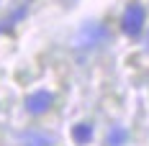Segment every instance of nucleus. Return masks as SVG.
Masks as SVG:
<instances>
[{"label":"nucleus","mask_w":149,"mask_h":146,"mask_svg":"<svg viewBox=\"0 0 149 146\" xmlns=\"http://www.w3.org/2000/svg\"><path fill=\"white\" fill-rule=\"evenodd\" d=\"M144 21H147V10L141 3H129L126 10L121 15V28L126 36H139L144 28Z\"/></svg>","instance_id":"obj_1"},{"label":"nucleus","mask_w":149,"mask_h":146,"mask_svg":"<svg viewBox=\"0 0 149 146\" xmlns=\"http://www.w3.org/2000/svg\"><path fill=\"white\" fill-rule=\"evenodd\" d=\"M52 102H54V95L49 92V90H39V92H33L26 98V108H29V113H46L49 108H52Z\"/></svg>","instance_id":"obj_2"},{"label":"nucleus","mask_w":149,"mask_h":146,"mask_svg":"<svg viewBox=\"0 0 149 146\" xmlns=\"http://www.w3.org/2000/svg\"><path fill=\"white\" fill-rule=\"evenodd\" d=\"M72 136H74L77 144H88L90 138H93V128H90L88 123H77V126L72 128Z\"/></svg>","instance_id":"obj_3"},{"label":"nucleus","mask_w":149,"mask_h":146,"mask_svg":"<svg viewBox=\"0 0 149 146\" xmlns=\"http://www.w3.org/2000/svg\"><path fill=\"white\" fill-rule=\"evenodd\" d=\"M123 141H126V133H123V131L116 128V131L111 133V146H118V144H123Z\"/></svg>","instance_id":"obj_4"},{"label":"nucleus","mask_w":149,"mask_h":146,"mask_svg":"<svg viewBox=\"0 0 149 146\" xmlns=\"http://www.w3.org/2000/svg\"><path fill=\"white\" fill-rule=\"evenodd\" d=\"M29 141H31V146H46V144H49L46 136H31Z\"/></svg>","instance_id":"obj_5"},{"label":"nucleus","mask_w":149,"mask_h":146,"mask_svg":"<svg viewBox=\"0 0 149 146\" xmlns=\"http://www.w3.org/2000/svg\"><path fill=\"white\" fill-rule=\"evenodd\" d=\"M147 41H149V33H147Z\"/></svg>","instance_id":"obj_6"}]
</instances>
